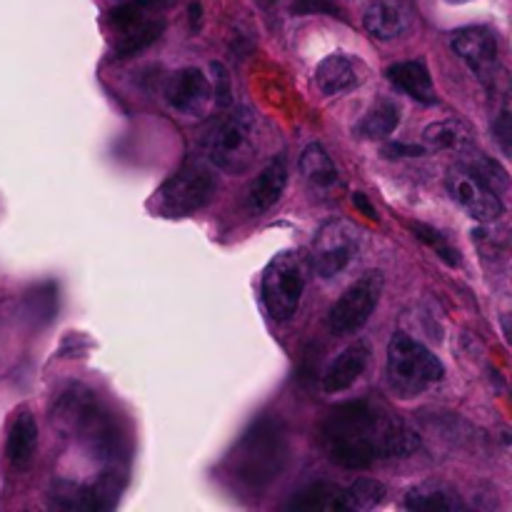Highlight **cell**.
I'll return each mask as SVG.
<instances>
[{
	"mask_svg": "<svg viewBox=\"0 0 512 512\" xmlns=\"http://www.w3.org/2000/svg\"><path fill=\"white\" fill-rule=\"evenodd\" d=\"M210 70H213V100L220 108H230V105H233V85H230L228 68L215 60V63L210 65Z\"/></svg>",
	"mask_w": 512,
	"mask_h": 512,
	"instance_id": "f1b7e54d",
	"label": "cell"
},
{
	"mask_svg": "<svg viewBox=\"0 0 512 512\" xmlns=\"http://www.w3.org/2000/svg\"><path fill=\"white\" fill-rule=\"evenodd\" d=\"M363 80V65L348 55L333 53L323 58L315 68V83L325 95H338L343 90L358 88Z\"/></svg>",
	"mask_w": 512,
	"mask_h": 512,
	"instance_id": "e0dca14e",
	"label": "cell"
},
{
	"mask_svg": "<svg viewBox=\"0 0 512 512\" xmlns=\"http://www.w3.org/2000/svg\"><path fill=\"white\" fill-rule=\"evenodd\" d=\"M55 420L98 460H115L123 453V435L118 433L108 410L98 403L93 390L80 385L65 390L55 403Z\"/></svg>",
	"mask_w": 512,
	"mask_h": 512,
	"instance_id": "3957f363",
	"label": "cell"
},
{
	"mask_svg": "<svg viewBox=\"0 0 512 512\" xmlns=\"http://www.w3.org/2000/svg\"><path fill=\"white\" fill-rule=\"evenodd\" d=\"M493 130H495V138H498L500 148H503V153L510 155V110H508V105L500 110V115H498V120H495Z\"/></svg>",
	"mask_w": 512,
	"mask_h": 512,
	"instance_id": "4dcf8cb0",
	"label": "cell"
},
{
	"mask_svg": "<svg viewBox=\"0 0 512 512\" xmlns=\"http://www.w3.org/2000/svg\"><path fill=\"white\" fill-rule=\"evenodd\" d=\"M110 28L115 30L118 55H135L163 35L165 18L160 0H125L110 10Z\"/></svg>",
	"mask_w": 512,
	"mask_h": 512,
	"instance_id": "ba28073f",
	"label": "cell"
},
{
	"mask_svg": "<svg viewBox=\"0 0 512 512\" xmlns=\"http://www.w3.org/2000/svg\"><path fill=\"white\" fill-rule=\"evenodd\" d=\"M113 493V485L100 483V485H80L70 483V480H58L50 488V503L55 508L65 510H103L108 508L113 500L108 498Z\"/></svg>",
	"mask_w": 512,
	"mask_h": 512,
	"instance_id": "2e32d148",
	"label": "cell"
},
{
	"mask_svg": "<svg viewBox=\"0 0 512 512\" xmlns=\"http://www.w3.org/2000/svg\"><path fill=\"white\" fill-rule=\"evenodd\" d=\"M290 510H323V512H338L350 510L348 505V490L340 488L335 483H315L310 488L300 490L293 500L288 503Z\"/></svg>",
	"mask_w": 512,
	"mask_h": 512,
	"instance_id": "7402d4cb",
	"label": "cell"
},
{
	"mask_svg": "<svg viewBox=\"0 0 512 512\" xmlns=\"http://www.w3.org/2000/svg\"><path fill=\"white\" fill-rule=\"evenodd\" d=\"M295 15H335L343 18V8L335 0H293Z\"/></svg>",
	"mask_w": 512,
	"mask_h": 512,
	"instance_id": "f546056e",
	"label": "cell"
},
{
	"mask_svg": "<svg viewBox=\"0 0 512 512\" xmlns=\"http://www.w3.org/2000/svg\"><path fill=\"white\" fill-rule=\"evenodd\" d=\"M360 230L350 220H328L313 240V270L320 278H335L358 255Z\"/></svg>",
	"mask_w": 512,
	"mask_h": 512,
	"instance_id": "30bf717a",
	"label": "cell"
},
{
	"mask_svg": "<svg viewBox=\"0 0 512 512\" xmlns=\"http://www.w3.org/2000/svg\"><path fill=\"white\" fill-rule=\"evenodd\" d=\"M200 18H203V8H200V3H193L190 5V25H193L195 30L200 28Z\"/></svg>",
	"mask_w": 512,
	"mask_h": 512,
	"instance_id": "836d02e7",
	"label": "cell"
},
{
	"mask_svg": "<svg viewBox=\"0 0 512 512\" xmlns=\"http://www.w3.org/2000/svg\"><path fill=\"white\" fill-rule=\"evenodd\" d=\"M410 230H413L415 238H418L420 243L428 245V248L433 250V253L438 255L440 260H443V263H448V265H460V253H458V248H455V245L450 243V240L445 238L443 233H440V230L430 228V225H425V223H410Z\"/></svg>",
	"mask_w": 512,
	"mask_h": 512,
	"instance_id": "484cf974",
	"label": "cell"
},
{
	"mask_svg": "<svg viewBox=\"0 0 512 512\" xmlns=\"http://www.w3.org/2000/svg\"><path fill=\"white\" fill-rule=\"evenodd\" d=\"M345 490H348L350 510H358V512L373 510L385 500L383 483H378V480H373V478L355 480V483L348 485Z\"/></svg>",
	"mask_w": 512,
	"mask_h": 512,
	"instance_id": "4316f807",
	"label": "cell"
},
{
	"mask_svg": "<svg viewBox=\"0 0 512 512\" xmlns=\"http://www.w3.org/2000/svg\"><path fill=\"white\" fill-rule=\"evenodd\" d=\"M35 450H38V423H35L33 413L20 410L10 423L8 440H5V460H8L10 470L25 473L33 463Z\"/></svg>",
	"mask_w": 512,
	"mask_h": 512,
	"instance_id": "9a60e30c",
	"label": "cell"
},
{
	"mask_svg": "<svg viewBox=\"0 0 512 512\" xmlns=\"http://www.w3.org/2000/svg\"><path fill=\"white\" fill-rule=\"evenodd\" d=\"M443 375L445 365L420 340L405 333L393 335L388 345V378L395 393L415 398L425 388L443 380Z\"/></svg>",
	"mask_w": 512,
	"mask_h": 512,
	"instance_id": "5b68a950",
	"label": "cell"
},
{
	"mask_svg": "<svg viewBox=\"0 0 512 512\" xmlns=\"http://www.w3.org/2000/svg\"><path fill=\"white\" fill-rule=\"evenodd\" d=\"M400 123V108L398 103L388 98H380L373 108L365 113V118L355 125V133L360 138H368V140H380V138H388V135L395 133Z\"/></svg>",
	"mask_w": 512,
	"mask_h": 512,
	"instance_id": "cb8c5ba5",
	"label": "cell"
},
{
	"mask_svg": "<svg viewBox=\"0 0 512 512\" xmlns=\"http://www.w3.org/2000/svg\"><path fill=\"white\" fill-rule=\"evenodd\" d=\"M305 290V273L298 253H280L263 273V305L275 323H288L298 313Z\"/></svg>",
	"mask_w": 512,
	"mask_h": 512,
	"instance_id": "52a82bcc",
	"label": "cell"
},
{
	"mask_svg": "<svg viewBox=\"0 0 512 512\" xmlns=\"http://www.w3.org/2000/svg\"><path fill=\"white\" fill-rule=\"evenodd\" d=\"M470 170H473V173L478 175L485 185H490V188H493L498 195L503 193V190H508V173H505V170L500 168L495 160L480 158L478 163L470 165Z\"/></svg>",
	"mask_w": 512,
	"mask_h": 512,
	"instance_id": "83f0119b",
	"label": "cell"
},
{
	"mask_svg": "<svg viewBox=\"0 0 512 512\" xmlns=\"http://www.w3.org/2000/svg\"><path fill=\"white\" fill-rule=\"evenodd\" d=\"M423 138L435 150L465 148V145H470V130L460 120H440V123L425 128Z\"/></svg>",
	"mask_w": 512,
	"mask_h": 512,
	"instance_id": "d4e9b609",
	"label": "cell"
},
{
	"mask_svg": "<svg viewBox=\"0 0 512 512\" xmlns=\"http://www.w3.org/2000/svg\"><path fill=\"white\" fill-rule=\"evenodd\" d=\"M290 445L283 420L275 415L258 418L230 450L228 475L248 493H260L280 478L288 465Z\"/></svg>",
	"mask_w": 512,
	"mask_h": 512,
	"instance_id": "7a4b0ae2",
	"label": "cell"
},
{
	"mask_svg": "<svg viewBox=\"0 0 512 512\" xmlns=\"http://www.w3.org/2000/svg\"><path fill=\"white\" fill-rule=\"evenodd\" d=\"M385 78H388L395 88L403 90L405 95L418 100V103L433 105L435 100H438L433 78H430L428 68H425L420 60H403V63L390 65V68L385 70Z\"/></svg>",
	"mask_w": 512,
	"mask_h": 512,
	"instance_id": "ac0fdd59",
	"label": "cell"
},
{
	"mask_svg": "<svg viewBox=\"0 0 512 512\" xmlns=\"http://www.w3.org/2000/svg\"><path fill=\"white\" fill-rule=\"evenodd\" d=\"M320 445L340 468L363 470L378 460L410 458L420 438L383 405L353 400L328 410L320 423Z\"/></svg>",
	"mask_w": 512,
	"mask_h": 512,
	"instance_id": "6da1fadb",
	"label": "cell"
},
{
	"mask_svg": "<svg viewBox=\"0 0 512 512\" xmlns=\"http://www.w3.org/2000/svg\"><path fill=\"white\" fill-rule=\"evenodd\" d=\"M363 25L375 40H395L408 30L410 15L405 5L398 3V0H375L365 10Z\"/></svg>",
	"mask_w": 512,
	"mask_h": 512,
	"instance_id": "d6986e66",
	"label": "cell"
},
{
	"mask_svg": "<svg viewBox=\"0 0 512 512\" xmlns=\"http://www.w3.org/2000/svg\"><path fill=\"white\" fill-rule=\"evenodd\" d=\"M385 278L383 273L373 270L365 278H360L358 283L350 285L343 295L338 298V303L330 308L328 313V328L335 335H353L363 328L370 320V315L375 313L380 303V295H383Z\"/></svg>",
	"mask_w": 512,
	"mask_h": 512,
	"instance_id": "9c48e42d",
	"label": "cell"
},
{
	"mask_svg": "<svg viewBox=\"0 0 512 512\" xmlns=\"http://www.w3.org/2000/svg\"><path fill=\"white\" fill-rule=\"evenodd\" d=\"M448 3H465V0H448Z\"/></svg>",
	"mask_w": 512,
	"mask_h": 512,
	"instance_id": "e575fe53",
	"label": "cell"
},
{
	"mask_svg": "<svg viewBox=\"0 0 512 512\" xmlns=\"http://www.w3.org/2000/svg\"><path fill=\"white\" fill-rule=\"evenodd\" d=\"M218 193V175L208 160L188 158L178 173L170 175L160 188V208L165 215H190L205 208Z\"/></svg>",
	"mask_w": 512,
	"mask_h": 512,
	"instance_id": "8992f818",
	"label": "cell"
},
{
	"mask_svg": "<svg viewBox=\"0 0 512 512\" xmlns=\"http://www.w3.org/2000/svg\"><path fill=\"white\" fill-rule=\"evenodd\" d=\"M448 190L455 198V203L470 218L478 220V223H493V220H498L503 215L505 205L500 200V195L490 185H485L470 168H463V165L450 168Z\"/></svg>",
	"mask_w": 512,
	"mask_h": 512,
	"instance_id": "8fae6325",
	"label": "cell"
},
{
	"mask_svg": "<svg viewBox=\"0 0 512 512\" xmlns=\"http://www.w3.org/2000/svg\"><path fill=\"white\" fill-rule=\"evenodd\" d=\"M285 185H288V163L285 158L270 160L263 170L258 173V178L250 183L248 193H245V210L250 215H263L283 198Z\"/></svg>",
	"mask_w": 512,
	"mask_h": 512,
	"instance_id": "5bb4252c",
	"label": "cell"
},
{
	"mask_svg": "<svg viewBox=\"0 0 512 512\" xmlns=\"http://www.w3.org/2000/svg\"><path fill=\"white\" fill-rule=\"evenodd\" d=\"M300 173H303L305 183H308L310 188L328 190L338 183V168H335L328 150L318 143L308 145L305 153L300 155Z\"/></svg>",
	"mask_w": 512,
	"mask_h": 512,
	"instance_id": "603a6c76",
	"label": "cell"
},
{
	"mask_svg": "<svg viewBox=\"0 0 512 512\" xmlns=\"http://www.w3.org/2000/svg\"><path fill=\"white\" fill-rule=\"evenodd\" d=\"M165 100L170 108L185 115L203 113L213 100V88L200 68H183L173 73L165 83Z\"/></svg>",
	"mask_w": 512,
	"mask_h": 512,
	"instance_id": "4fadbf2b",
	"label": "cell"
},
{
	"mask_svg": "<svg viewBox=\"0 0 512 512\" xmlns=\"http://www.w3.org/2000/svg\"><path fill=\"white\" fill-rule=\"evenodd\" d=\"M403 505L415 512H460L468 508L463 498L443 483L415 485V488L405 493Z\"/></svg>",
	"mask_w": 512,
	"mask_h": 512,
	"instance_id": "44dd1931",
	"label": "cell"
},
{
	"mask_svg": "<svg viewBox=\"0 0 512 512\" xmlns=\"http://www.w3.org/2000/svg\"><path fill=\"white\" fill-rule=\"evenodd\" d=\"M450 48L458 53L460 60L478 75L483 83L490 85L495 70H498V38L485 25H470L450 35Z\"/></svg>",
	"mask_w": 512,
	"mask_h": 512,
	"instance_id": "7c38bea8",
	"label": "cell"
},
{
	"mask_svg": "<svg viewBox=\"0 0 512 512\" xmlns=\"http://www.w3.org/2000/svg\"><path fill=\"white\" fill-rule=\"evenodd\" d=\"M368 355L370 350L365 343H355L350 345V348H345L323 373L325 393H340V390H348L350 385L363 375L365 365H368Z\"/></svg>",
	"mask_w": 512,
	"mask_h": 512,
	"instance_id": "ffe728a7",
	"label": "cell"
},
{
	"mask_svg": "<svg viewBox=\"0 0 512 512\" xmlns=\"http://www.w3.org/2000/svg\"><path fill=\"white\" fill-rule=\"evenodd\" d=\"M205 158L213 168L243 175L258 158V130L250 110H233L213 120L203 135Z\"/></svg>",
	"mask_w": 512,
	"mask_h": 512,
	"instance_id": "277c9868",
	"label": "cell"
},
{
	"mask_svg": "<svg viewBox=\"0 0 512 512\" xmlns=\"http://www.w3.org/2000/svg\"><path fill=\"white\" fill-rule=\"evenodd\" d=\"M353 205H355V208L360 210V213L365 215V218H370V220H380V215H378V210H375V205L370 203V200L365 198L363 193H353Z\"/></svg>",
	"mask_w": 512,
	"mask_h": 512,
	"instance_id": "d6a6232c",
	"label": "cell"
},
{
	"mask_svg": "<svg viewBox=\"0 0 512 512\" xmlns=\"http://www.w3.org/2000/svg\"><path fill=\"white\" fill-rule=\"evenodd\" d=\"M385 155H395V158H400V155H403V158H420V155H425V148H418V145H413V148H410V145L393 143L385 148Z\"/></svg>",
	"mask_w": 512,
	"mask_h": 512,
	"instance_id": "1f68e13d",
	"label": "cell"
}]
</instances>
